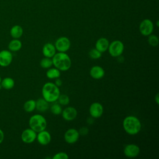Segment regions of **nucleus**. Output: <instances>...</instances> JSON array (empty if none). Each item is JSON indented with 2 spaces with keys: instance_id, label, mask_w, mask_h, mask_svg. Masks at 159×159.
<instances>
[{
  "instance_id": "obj_21",
  "label": "nucleus",
  "mask_w": 159,
  "mask_h": 159,
  "mask_svg": "<svg viewBox=\"0 0 159 159\" xmlns=\"http://www.w3.org/2000/svg\"><path fill=\"white\" fill-rule=\"evenodd\" d=\"M15 84L14 80L11 77H6L1 80V88L5 89H12Z\"/></svg>"
},
{
  "instance_id": "obj_18",
  "label": "nucleus",
  "mask_w": 159,
  "mask_h": 159,
  "mask_svg": "<svg viewBox=\"0 0 159 159\" xmlns=\"http://www.w3.org/2000/svg\"><path fill=\"white\" fill-rule=\"evenodd\" d=\"M36 102V105H35V109L41 112H43L49 108V102H47L45 99H44L43 98H39Z\"/></svg>"
},
{
  "instance_id": "obj_16",
  "label": "nucleus",
  "mask_w": 159,
  "mask_h": 159,
  "mask_svg": "<svg viewBox=\"0 0 159 159\" xmlns=\"http://www.w3.org/2000/svg\"><path fill=\"white\" fill-rule=\"evenodd\" d=\"M109 45V42L107 39L105 37H101L97 40L95 43V48L101 53L105 52L107 50Z\"/></svg>"
},
{
  "instance_id": "obj_1",
  "label": "nucleus",
  "mask_w": 159,
  "mask_h": 159,
  "mask_svg": "<svg viewBox=\"0 0 159 159\" xmlns=\"http://www.w3.org/2000/svg\"><path fill=\"white\" fill-rule=\"evenodd\" d=\"M42 94L44 99L48 102H56L60 94L59 87L54 83L47 82L42 88Z\"/></svg>"
},
{
  "instance_id": "obj_23",
  "label": "nucleus",
  "mask_w": 159,
  "mask_h": 159,
  "mask_svg": "<svg viewBox=\"0 0 159 159\" xmlns=\"http://www.w3.org/2000/svg\"><path fill=\"white\" fill-rule=\"evenodd\" d=\"M36 102L34 99H29L24 104V109L27 112H31L35 109Z\"/></svg>"
},
{
  "instance_id": "obj_17",
  "label": "nucleus",
  "mask_w": 159,
  "mask_h": 159,
  "mask_svg": "<svg viewBox=\"0 0 159 159\" xmlns=\"http://www.w3.org/2000/svg\"><path fill=\"white\" fill-rule=\"evenodd\" d=\"M55 45L52 43H47L42 47V53L45 57L52 58L56 53Z\"/></svg>"
},
{
  "instance_id": "obj_14",
  "label": "nucleus",
  "mask_w": 159,
  "mask_h": 159,
  "mask_svg": "<svg viewBox=\"0 0 159 159\" xmlns=\"http://www.w3.org/2000/svg\"><path fill=\"white\" fill-rule=\"evenodd\" d=\"M37 133L38 134H37L36 139L40 145H47L50 143V142H51L52 137L48 131L45 130V129Z\"/></svg>"
},
{
  "instance_id": "obj_30",
  "label": "nucleus",
  "mask_w": 159,
  "mask_h": 159,
  "mask_svg": "<svg viewBox=\"0 0 159 159\" xmlns=\"http://www.w3.org/2000/svg\"><path fill=\"white\" fill-rule=\"evenodd\" d=\"M80 135H86L89 132V129L87 127H82L78 130Z\"/></svg>"
},
{
  "instance_id": "obj_32",
  "label": "nucleus",
  "mask_w": 159,
  "mask_h": 159,
  "mask_svg": "<svg viewBox=\"0 0 159 159\" xmlns=\"http://www.w3.org/2000/svg\"><path fill=\"white\" fill-rule=\"evenodd\" d=\"M4 134L3 131L0 129V143H1L4 140Z\"/></svg>"
},
{
  "instance_id": "obj_31",
  "label": "nucleus",
  "mask_w": 159,
  "mask_h": 159,
  "mask_svg": "<svg viewBox=\"0 0 159 159\" xmlns=\"http://www.w3.org/2000/svg\"><path fill=\"white\" fill-rule=\"evenodd\" d=\"M58 87H60V86H61V84H62V81L59 78H56L55 79V83H54Z\"/></svg>"
},
{
  "instance_id": "obj_34",
  "label": "nucleus",
  "mask_w": 159,
  "mask_h": 159,
  "mask_svg": "<svg viewBox=\"0 0 159 159\" xmlns=\"http://www.w3.org/2000/svg\"><path fill=\"white\" fill-rule=\"evenodd\" d=\"M93 117H91V118H88V120H87V122L88 123V124H93V121H94V120H93Z\"/></svg>"
},
{
  "instance_id": "obj_4",
  "label": "nucleus",
  "mask_w": 159,
  "mask_h": 159,
  "mask_svg": "<svg viewBox=\"0 0 159 159\" xmlns=\"http://www.w3.org/2000/svg\"><path fill=\"white\" fill-rule=\"evenodd\" d=\"M29 125L30 129L37 133L46 129L47 122L46 119L42 115L35 114L30 117Z\"/></svg>"
},
{
  "instance_id": "obj_24",
  "label": "nucleus",
  "mask_w": 159,
  "mask_h": 159,
  "mask_svg": "<svg viewBox=\"0 0 159 159\" xmlns=\"http://www.w3.org/2000/svg\"><path fill=\"white\" fill-rule=\"evenodd\" d=\"M40 65L42 68L48 69L53 65L52 58L44 57L40 61Z\"/></svg>"
},
{
  "instance_id": "obj_10",
  "label": "nucleus",
  "mask_w": 159,
  "mask_h": 159,
  "mask_svg": "<svg viewBox=\"0 0 159 159\" xmlns=\"http://www.w3.org/2000/svg\"><path fill=\"white\" fill-rule=\"evenodd\" d=\"M104 112V108L102 105L98 102H93L89 108V112L91 117L94 119L99 118L102 116Z\"/></svg>"
},
{
  "instance_id": "obj_8",
  "label": "nucleus",
  "mask_w": 159,
  "mask_h": 159,
  "mask_svg": "<svg viewBox=\"0 0 159 159\" xmlns=\"http://www.w3.org/2000/svg\"><path fill=\"white\" fill-rule=\"evenodd\" d=\"M80 136V135L78 130L71 128L65 132L64 134V139L67 143L73 144L78 140Z\"/></svg>"
},
{
  "instance_id": "obj_15",
  "label": "nucleus",
  "mask_w": 159,
  "mask_h": 159,
  "mask_svg": "<svg viewBox=\"0 0 159 159\" xmlns=\"http://www.w3.org/2000/svg\"><path fill=\"white\" fill-rule=\"evenodd\" d=\"M89 75L93 79L100 80L104 77L105 71L102 67L98 65H95L91 68L89 70Z\"/></svg>"
},
{
  "instance_id": "obj_25",
  "label": "nucleus",
  "mask_w": 159,
  "mask_h": 159,
  "mask_svg": "<svg viewBox=\"0 0 159 159\" xmlns=\"http://www.w3.org/2000/svg\"><path fill=\"white\" fill-rule=\"evenodd\" d=\"M50 111L51 112L54 114V115H60L61 114L62 112V108L61 105L59 103H57L55 102H53V104L51 105L50 107Z\"/></svg>"
},
{
  "instance_id": "obj_33",
  "label": "nucleus",
  "mask_w": 159,
  "mask_h": 159,
  "mask_svg": "<svg viewBox=\"0 0 159 159\" xmlns=\"http://www.w3.org/2000/svg\"><path fill=\"white\" fill-rule=\"evenodd\" d=\"M155 101L157 104H159V94H158V93H157L155 96Z\"/></svg>"
},
{
  "instance_id": "obj_6",
  "label": "nucleus",
  "mask_w": 159,
  "mask_h": 159,
  "mask_svg": "<svg viewBox=\"0 0 159 159\" xmlns=\"http://www.w3.org/2000/svg\"><path fill=\"white\" fill-rule=\"evenodd\" d=\"M55 47L58 52H66L71 47V42L66 37H60L55 42Z\"/></svg>"
},
{
  "instance_id": "obj_5",
  "label": "nucleus",
  "mask_w": 159,
  "mask_h": 159,
  "mask_svg": "<svg viewBox=\"0 0 159 159\" xmlns=\"http://www.w3.org/2000/svg\"><path fill=\"white\" fill-rule=\"evenodd\" d=\"M107 50L111 57L117 58L123 53L124 50V45L120 40H116L112 41L111 43H109Z\"/></svg>"
},
{
  "instance_id": "obj_7",
  "label": "nucleus",
  "mask_w": 159,
  "mask_h": 159,
  "mask_svg": "<svg viewBox=\"0 0 159 159\" xmlns=\"http://www.w3.org/2000/svg\"><path fill=\"white\" fill-rule=\"evenodd\" d=\"M139 31L143 36H148L152 34L153 31V24L152 21L148 19L143 20L139 25Z\"/></svg>"
},
{
  "instance_id": "obj_28",
  "label": "nucleus",
  "mask_w": 159,
  "mask_h": 159,
  "mask_svg": "<svg viewBox=\"0 0 159 159\" xmlns=\"http://www.w3.org/2000/svg\"><path fill=\"white\" fill-rule=\"evenodd\" d=\"M148 43L152 47H157L159 43L158 37L155 35H149L148 38Z\"/></svg>"
},
{
  "instance_id": "obj_12",
  "label": "nucleus",
  "mask_w": 159,
  "mask_h": 159,
  "mask_svg": "<svg viewBox=\"0 0 159 159\" xmlns=\"http://www.w3.org/2000/svg\"><path fill=\"white\" fill-rule=\"evenodd\" d=\"M12 55L11 51L3 50L0 52V66L6 67L9 66L12 61Z\"/></svg>"
},
{
  "instance_id": "obj_26",
  "label": "nucleus",
  "mask_w": 159,
  "mask_h": 159,
  "mask_svg": "<svg viewBox=\"0 0 159 159\" xmlns=\"http://www.w3.org/2000/svg\"><path fill=\"white\" fill-rule=\"evenodd\" d=\"M57 101H58V103L60 105H62V106H66L70 102V99L69 96L66 94H60Z\"/></svg>"
},
{
  "instance_id": "obj_22",
  "label": "nucleus",
  "mask_w": 159,
  "mask_h": 159,
  "mask_svg": "<svg viewBox=\"0 0 159 159\" xmlns=\"http://www.w3.org/2000/svg\"><path fill=\"white\" fill-rule=\"evenodd\" d=\"M46 76L49 79H56L60 78V71L55 67L52 68H49L46 72Z\"/></svg>"
},
{
  "instance_id": "obj_13",
  "label": "nucleus",
  "mask_w": 159,
  "mask_h": 159,
  "mask_svg": "<svg viewBox=\"0 0 159 159\" xmlns=\"http://www.w3.org/2000/svg\"><path fill=\"white\" fill-rule=\"evenodd\" d=\"M78 114L76 108L72 106H69L62 110L61 116L64 120L66 121H72L76 119Z\"/></svg>"
},
{
  "instance_id": "obj_2",
  "label": "nucleus",
  "mask_w": 159,
  "mask_h": 159,
  "mask_svg": "<svg viewBox=\"0 0 159 159\" xmlns=\"http://www.w3.org/2000/svg\"><path fill=\"white\" fill-rule=\"evenodd\" d=\"M122 127L127 134L130 135H134L140 131L142 124L140 120L137 117L128 116L123 120Z\"/></svg>"
},
{
  "instance_id": "obj_11",
  "label": "nucleus",
  "mask_w": 159,
  "mask_h": 159,
  "mask_svg": "<svg viewBox=\"0 0 159 159\" xmlns=\"http://www.w3.org/2000/svg\"><path fill=\"white\" fill-rule=\"evenodd\" d=\"M21 140L25 143H31L37 137V132L30 128L26 129L21 134Z\"/></svg>"
},
{
  "instance_id": "obj_19",
  "label": "nucleus",
  "mask_w": 159,
  "mask_h": 159,
  "mask_svg": "<svg viewBox=\"0 0 159 159\" xmlns=\"http://www.w3.org/2000/svg\"><path fill=\"white\" fill-rule=\"evenodd\" d=\"M23 34V29L20 25H15L10 30V35L13 39H19Z\"/></svg>"
},
{
  "instance_id": "obj_20",
  "label": "nucleus",
  "mask_w": 159,
  "mask_h": 159,
  "mask_svg": "<svg viewBox=\"0 0 159 159\" xmlns=\"http://www.w3.org/2000/svg\"><path fill=\"white\" fill-rule=\"evenodd\" d=\"M22 48V42L18 39H13L8 45V48L11 52H17Z\"/></svg>"
},
{
  "instance_id": "obj_27",
  "label": "nucleus",
  "mask_w": 159,
  "mask_h": 159,
  "mask_svg": "<svg viewBox=\"0 0 159 159\" xmlns=\"http://www.w3.org/2000/svg\"><path fill=\"white\" fill-rule=\"evenodd\" d=\"M88 55H89V57L91 59L97 60V59H99L101 57L102 53L100 52L99 51H98L96 48H92L89 50Z\"/></svg>"
},
{
  "instance_id": "obj_3",
  "label": "nucleus",
  "mask_w": 159,
  "mask_h": 159,
  "mask_svg": "<svg viewBox=\"0 0 159 159\" xmlns=\"http://www.w3.org/2000/svg\"><path fill=\"white\" fill-rule=\"evenodd\" d=\"M53 65L60 71L68 70L71 66V60L66 52L56 53L52 57Z\"/></svg>"
},
{
  "instance_id": "obj_9",
  "label": "nucleus",
  "mask_w": 159,
  "mask_h": 159,
  "mask_svg": "<svg viewBox=\"0 0 159 159\" xmlns=\"http://www.w3.org/2000/svg\"><path fill=\"white\" fill-rule=\"evenodd\" d=\"M140 152V147L134 143L127 144L124 148V154L127 158H135L139 155Z\"/></svg>"
},
{
  "instance_id": "obj_29",
  "label": "nucleus",
  "mask_w": 159,
  "mask_h": 159,
  "mask_svg": "<svg viewBox=\"0 0 159 159\" xmlns=\"http://www.w3.org/2000/svg\"><path fill=\"white\" fill-rule=\"evenodd\" d=\"M68 157H69L66 152H60L54 155L52 157V159H68Z\"/></svg>"
},
{
  "instance_id": "obj_35",
  "label": "nucleus",
  "mask_w": 159,
  "mask_h": 159,
  "mask_svg": "<svg viewBox=\"0 0 159 159\" xmlns=\"http://www.w3.org/2000/svg\"><path fill=\"white\" fill-rule=\"evenodd\" d=\"M1 76H0V88H1Z\"/></svg>"
}]
</instances>
